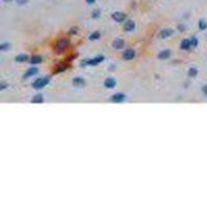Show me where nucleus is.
Returning <instances> with one entry per match:
<instances>
[{
  "instance_id": "15",
  "label": "nucleus",
  "mask_w": 207,
  "mask_h": 207,
  "mask_svg": "<svg viewBox=\"0 0 207 207\" xmlns=\"http://www.w3.org/2000/svg\"><path fill=\"white\" fill-rule=\"evenodd\" d=\"M180 47L183 49V50H189V49L192 47L191 40H188V38H184V40L182 41V44H180Z\"/></svg>"
},
{
  "instance_id": "25",
  "label": "nucleus",
  "mask_w": 207,
  "mask_h": 207,
  "mask_svg": "<svg viewBox=\"0 0 207 207\" xmlns=\"http://www.w3.org/2000/svg\"><path fill=\"white\" fill-rule=\"evenodd\" d=\"M77 32H78V27H72L71 31H69V33H71V35H76Z\"/></svg>"
},
{
  "instance_id": "17",
  "label": "nucleus",
  "mask_w": 207,
  "mask_h": 207,
  "mask_svg": "<svg viewBox=\"0 0 207 207\" xmlns=\"http://www.w3.org/2000/svg\"><path fill=\"white\" fill-rule=\"evenodd\" d=\"M198 74V71H197V68H194V66H192L191 69L188 71V76H189V78H196Z\"/></svg>"
},
{
  "instance_id": "9",
  "label": "nucleus",
  "mask_w": 207,
  "mask_h": 207,
  "mask_svg": "<svg viewBox=\"0 0 207 207\" xmlns=\"http://www.w3.org/2000/svg\"><path fill=\"white\" fill-rule=\"evenodd\" d=\"M173 33H174V31H173V30H169V28H166V30H161V31H160V33H159V37H160V38H167V37L173 36Z\"/></svg>"
},
{
  "instance_id": "5",
  "label": "nucleus",
  "mask_w": 207,
  "mask_h": 207,
  "mask_svg": "<svg viewBox=\"0 0 207 207\" xmlns=\"http://www.w3.org/2000/svg\"><path fill=\"white\" fill-rule=\"evenodd\" d=\"M111 17H113V19L115 20V22H118V23H122V22H124V20L127 19V16H125L124 13H122V12H114Z\"/></svg>"
},
{
  "instance_id": "23",
  "label": "nucleus",
  "mask_w": 207,
  "mask_h": 207,
  "mask_svg": "<svg viewBox=\"0 0 207 207\" xmlns=\"http://www.w3.org/2000/svg\"><path fill=\"white\" fill-rule=\"evenodd\" d=\"M9 47H10V44H8V42H4V44H1L0 45V49H1V51H5V50H9Z\"/></svg>"
},
{
  "instance_id": "10",
  "label": "nucleus",
  "mask_w": 207,
  "mask_h": 207,
  "mask_svg": "<svg viewBox=\"0 0 207 207\" xmlns=\"http://www.w3.org/2000/svg\"><path fill=\"white\" fill-rule=\"evenodd\" d=\"M69 68V65H68V63H61V64H59L55 66V69H54V73L57 74V73H61V72H64L66 71V69Z\"/></svg>"
},
{
  "instance_id": "1",
  "label": "nucleus",
  "mask_w": 207,
  "mask_h": 207,
  "mask_svg": "<svg viewBox=\"0 0 207 207\" xmlns=\"http://www.w3.org/2000/svg\"><path fill=\"white\" fill-rule=\"evenodd\" d=\"M105 59L104 55H99V57H95L93 59H87V60H82L81 61V66H86V65H97L99 63H101Z\"/></svg>"
},
{
  "instance_id": "28",
  "label": "nucleus",
  "mask_w": 207,
  "mask_h": 207,
  "mask_svg": "<svg viewBox=\"0 0 207 207\" xmlns=\"http://www.w3.org/2000/svg\"><path fill=\"white\" fill-rule=\"evenodd\" d=\"M5 88H8V85H5V83H1V86H0V90H5Z\"/></svg>"
},
{
  "instance_id": "26",
  "label": "nucleus",
  "mask_w": 207,
  "mask_h": 207,
  "mask_svg": "<svg viewBox=\"0 0 207 207\" xmlns=\"http://www.w3.org/2000/svg\"><path fill=\"white\" fill-rule=\"evenodd\" d=\"M202 93H203V95H205V96L207 97V85H205V86L202 87Z\"/></svg>"
},
{
  "instance_id": "22",
  "label": "nucleus",
  "mask_w": 207,
  "mask_h": 207,
  "mask_svg": "<svg viewBox=\"0 0 207 207\" xmlns=\"http://www.w3.org/2000/svg\"><path fill=\"white\" fill-rule=\"evenodd\" d=\"M100 16H101V12L99 9H96V10H93V12H92V18L93 19H97Z\"/></svg>"
},
{
  "instance_id": "4",
  "label": "nucleus",
  "mask_w": 207,
  "mask_h": 207,
  "mask_svg": "<svg viewBox=\"0 0 207 207\" xmlns=\"http://www.w3.org/2000/svg\"><path fill=\"white\" fill-rule=\"evenodd\" d=\"M72 85L77 87V88H83V87L86 86V81L82 78V77H76V78H73L72 81Z\"/></svg>"
},
{
  "instance_id": "19",
  "label": "nucleus",
  "mask_w": 207,
  "mask_h": 207,
  "mask_svg": "<svg viewBox=\"0 0 207 207\" xmlns=\"http://www.w3.org/2000/svg\"><path fill=\"white\" fill-rule=\"evenodd\" d=\"M198 28L201 30V31L207 30V20H206V19H199V22H198Z\"/></svg>"
},
{
  "instance_id": "20",
  "label": "nucleus",
  "mask_w": 207,
  "mask_h": 207,
  "mask_svg": "<svg viewBox=\"0 0 207 207\" xmlns=\"http://www.w3.org/2000/svg\"><path fill=\"white\" fill-rule=\"evenodd\" d=\"M100 37H101V33L99 32V31H95V32H92L90 35V40L91 41H96V40H99Z\"/></svg>"
},
{
  "instance_id": "6",
  "label": "nucleus",
  "mask_w": 207,
  "mask_h": 207,
  "mask_svg": "<svg viewBox=\"0 0 207 207\" xmlns=\"http://www.w3.org/2000/svg\"><path fill=\"white\" fill-rule=\"evenodd\" d=\"M125 100V95L122 92H118L111 96V102H123Z\"/></svg>"
},
{
  "instance_id": "7",
  "label": "nucleus",
  "mask_w": 207,
  "mask_h": 207,
  "mask_svg": "<svg viewBox=\"0 0 207 207\" xmlns=\"http://www.w3.org/2000/svg\"><path fill=\"white\" fill-rule=\"evenodd\" d=\"M134 57H136V52H134V50H132V49H128V50H125L123 52V59H124V60H132Z\"/></svg>"
},
{
  "instance_id": "18",
  "label": "nucleus",
  "mask_w": 207,
  "mask_h": 207,
  "mask_svg": "<svg viewBox=\"0 0 207 207\" xmlns=\"http://www.w3.org/2000/svg\"><path fill=\"white\" fill-rule=\"evenodd\" d=\"M31 102H33V104H41V102H44V96H42V95H36V96L31 100Z\"/></svg>"
},
{
  "instance_id": "13",
  "label": "nucleus",
  "mask_w": 207,
  "mask_h": 207,
  "mask_svg": "<svg viewBox=\"0 0 207 207\" xmlns=\"http://www.w3.org/2000/svg\"><path fill=\"white\" fill-rule=\"evenodd\" d=\"M134 27H136V24H134V22H133L132 19H129V20H127V22L124 23V30L127 31V32L133 31V30H134Z\"/></svg>"
},
{
  "instance_id": "31",
  "label": "nucleus",
  "mask_w": 207,
  "mask_h": 207,
  "mask_svg": "<svg viewBox=\"0 0 207 207\" xmlns=\"http://www.w3.org/2000/svg\"><path fill=\"white\" fill-rule=\"evenodd\" d=\"M4 1H12V0H4Z\"/></svg>"
},
{
  "instance_id": "14",
  "label": "nucleus",
  "mask_w": 207,
  "mask_h": 207,
  "mask_svg": "<svg viewBox=\"0 0 207 207\" xmlns=\"http://www.w3.org/2000/svg\"><path fill=\"white\" fill-rule=\"evenodd\" d=\"M171 57V51L170 50H164L161 51L159 54V59H161V60H166V59H169Z\"/></svg>"
},
{
  "instance_id": "2",
  "label": "nucleus",
  "mask_w": 207,
  "mask_h": 207,
  "mask_svg": "<svg viewBox=\"0 0 207 207\" xmlns=\"http://www.w3.org/2000/svg\"><path fill=\"white\" fill-rule=\"evenodd\" d=\"M49 82H50V78L49 77H42V78H37L35 82L32 83V87L35 90H41L44 88L46 85H49Z\"/></svg>"
},
{
  "instance_id": "11",
  "label": "nucleus",
  "mask_w": 207,
  "mask_h": 207,
  "mask_svg": "<svg viewBox=\"0 0 207 207\" xmlns=\"http://www.w3.org/2000/svg\"><path fill=\"white\" fill-rule=\"evenodd\" d=\"M113 47L115 50H120V49L124 47V40H122V38H117V40L113 41Z\"/></svg>"
},
{
  "instance_id": "3",
  "label": "nucleus",
  "mask_w": 207,
  "mask_h": 207,
  "mask_svg": "<svg viewBox=\"0 0 207 207\" xmlns=\"http://www.w3.org/2000/svg\"><path fill=\"white\" fill-rule=\"evenodd\" d=\"M69 46V40H66V38H61L60 41H58L57 46H55V51L58 52V54H61V52H64L66 49Z\"/></svg>"
},
{
  "instance_id": "8",
  "label": "nucleus",
  "mask_w": 207,
  "mask_h": 207,
  "mask_svg": "<svg viewBox=\"0 0 207 207\" xmlns=\"http://www.w3.org/2000/svg\"><path fill=\"white\" fill-rule=\"evenodd\" d=\"M104 86H105V88L111 90V88H114V87L117 86V81H115L114 78H106V79H105V82H104Z\"/></svg>"
},
{
  "instance_id": "29",
  "label": "nucleus",
  "mask_w": 207,
  "mask_h": 207,
  "mask_svg": "<svg viewBox=\"0 0 207 207\" xmlns=\"http://www.w3.org/2000/svg\"><path fill=\"white\" fill-rule=\"evenodd\" d=\"M87 3H88V4H95V1H96V0H86Z\"/></svg>"
},
{
  "instance_id": "24",
  "label": "nucleus",
  "mask_w": 207,
  "mask_h": 207,
  "mask_svg": "<svg viewBox=\"0 0 207 207\" xmlns=\"http://www.w3.org/2000/svg\"><path fill=\"white\" fill-rule=\"evenodd\" d=\"M191 44H192V47H197L198 45V40L196 37H191Z\"/></svg>"
},
{
  "instance_id": "30",
  "label": "nucleus",
  "mask_w": 207,
  "mask_h": 207,
  "mask_svg": "<svg viewBox=\"0 0 207 207\" xmlns=\"http://www.w3.org/2000/svg\"><path fill=\"white\" fill-rule=\"evenodd\" d=\"M178 30L179 31H184L185 28H184V26H178Z\"/></svg>"
},
{
  "instance_id": "27",
  "label": "nucleus",
  "mask_w": 207,
  "mask_h": 207,
  "mask_svg": "<svg viewBox=\"0 0 207 207\" xmlns=\"http://www.w3.org/2000/svg\"><path fill=\"white\" fill-rule=\"evenodd\" d=\"M27 1H28V0H17V3H18L19 5H23V4H26Z\"/></svg>"
},
{
  "instance_id": "12",
  "label": "nucleus",
  "mask_w": 207,
  "mask_h": 207,
  "mask_svg": "<svg viewBox=\"0 0 207 207\" xmlns=\"http://www.w3.org/2000/svg\"><path fill=\"white\" fill-rule=\"evenodd\" d=\"M38 73V69L37 68H30L28 71H27L26 73H24V76H23V78H30V77H32V76H36Z\"/></svg>"
},
{
  "instance_id": "21",
  "label": "nucleus",
  "mask_w": 207,
  "mask_h": 207,
  "mask_svg": "<svg viewBox=\"0 0 207 207\" xmlns=\"http://www.w3.org/2000/svg\"><path fill=\"white\" fill-rule=\"evenodd\" d=\"M28 60V57L27 55H18V57H16V61H18V63H24V61H27Z\"/></svg>"
},
{
  "instance_id": "16",
  "label": "nucleus",
  "mask_w": 207,
  "mask_h": 207,
  "mask_svg": "<svg viewBox=\"0 0 207 207\" xmlns=\"http://www.w3.org/2000/svg\"><path fill=\"white\" fill-rule=\"evenodd\" d=\"M41 61H42V58H41L40 55H33V57L30 59V63H31V64H33V65L35 64H40Z\"/></svg>"
}]
</instances>
